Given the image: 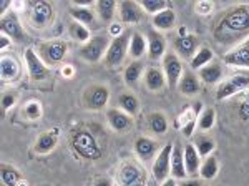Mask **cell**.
Listing matches in <instances>:
<instances>
[{
  "label": "cell",
  "mask_w": 249,
  "mask_h": 186,
  "mask_svg": "<svg viewBox=\"0 0 249 186\" xmlns=\"http://www.w3.org/2000/svg\"><path fill=\"white\" fill-rule=\"evenodd\" d=\"M213 38L224 47H238L249 40V5H236L219 14L213 23Z\"/></svg>",
  "instance_id": "obj_1"
},
{
  "label": "cell",
  "mask_w": 249,
  "mask_h": 186,
  "mask_svg": "<svg viewBox=\"0 0 249 186\" xmlns=\"http://www.w3.org/2000/svg\"><path fill=\"white\" fill-rule=\"evenodd\" d=\"M70 143H71V148L75 149V153L85 160L95 161V160L102 158V155H103L98 141H96L95 136L87 130H77L71 133Z\"/></svg>",
  "instance_id": "obj_2"
},
{
  "label": "cell",
  "mask_w": 249,
  "mask_h": 186,
  "mask_svg": "<svg viewBox=\"0 0 249 186\" xmlns=\"http://www.w3.org/2000/svg\"><path fill=\"white\" fill-rule=\"evenodd\" d=\"M130 34H122V35H116V37L111 40L110 45H108L107 55H105V63L107 67L110 68H116L123 63L124 56H126L128 47H130Z\"/></svg>",
  "instance_id": "obj_3"
},
{
  "label": "cell",
  "mask_w": 249,
  "mask_h": 186,
  "mask_svg": "<svg viewBox=\"0 0 249 186\" xmlns=\"http://www.w3.org/2000/svg\"><path fill=\"white\" fill-rule=\"evenodd\" d=\"M249 88V72H243V74H236L230 76L228 80L219 83L218 90H216V100H226L230 96L241 93Z\"/></svg>",
  "instance_id": "obj_4"
},
{
  "label": "cell",
  "mask_w": 249,
  "mask_h": 186,
  "mask_svg": "<svg viewBox=\"0 0 249 186\" xmlns=\"http://www.w3.org/2000/svg\"><path fill=\"white\" fill-rule=\"evenodd\" d=\"M108 38L105 35H95L88 40L87 43H83L78 50V55L82 56L85 62H90V63H96L102 60L103 55H107V50H108Z\"/></svg>",
  "instance_id": "obj_5"
},
{
  "label": "cell",
  "mask_w": 249,
  "mask_h": 186,
  "mask_svg": "<svg viewBox=\"0 0 249 186\" xmlns=\"http://www.w3.org/2000/svg\"><path fill=\"white\" fill-rule=\"evenodd\" d=\"M68 52V45L62 40H48V42L40 43L38 56L47 63V65H57L65 58Z\"/></svg>",
  "instance_id": "obj_6"
},
{
  "label": "cell",
  "mask_w": 249,
  "mask_h": 186,
  "mask_svg": "<svg viewBox=\"0 0 249 186\" xmlns=\"http://www.w3.org/2000/svg\"><path fill=\"white\" fill-rule=\"evenodd\" d=\"M171 153L173 143H166L160 149L153 161V178L156 181H164L171 175Z\"/></svg>",
  "instance_id": "obj_7"
},
{
  "label": "cell",
  "mask_w": 249,
  "mask_h": 186,
  "mask_svg": "<svg viewBox=\"0 0 249 186\" xmlns=\"http://www.w3.org/2000/svg\"><path fill=\"white\" fill-rule=\"evenodd\" d=\"M110 100V90L103 85H93L85 92V105L88 110H103Z\"/></svg>",
  "instance_id": "obj_8"
},
{
  "label": "cell",
  "mask_w": 249,
  "mask_h": 186,
  "mask_svg": "<svg viewBox=\"0 0 249 186\" xmlns=\"http://www.w3.org/2000/svg\"><path fill=\"white\" fill-rule=\"evenodd\" d=\"M25 62H27V70H29L30 78L35 80V82H42V80H45L50 75L47 63L35 54L34 48H27L25 50Z\"/></svg>",
  "instance_id": "obj_9"
},
{
  "label": "cell",
  "mask_w": 249,
  "mask_h": 186,
  "mask_svg": "<svg viewBox=\"0 0 249 186\" xmlns=\"http://www.w3.org/2000/svg\"><path fill=\"white\" fill-rule=\"evenodd\" d=\"M53 20V7L48 2H37L32 5L30 10V23L34 27L45 28Z\"/></svg>",
  "instance_id": "obj_10"
},
{
  "label": "cell",
  "mask_w": 249,
  "mask_h": 186,
  "mask_svg": "<svg viewBox=\"0 0 249 186\" xmlns=\"http://www.w3.org/2000/svg\"><path fill=\"white\" fill-rule=\"evenodd\" d=\"M120 183L122 186H144L146 173L133 163H124L120 169Z\"/></svg>",
  "instance_id": "obj_11"
},
{
  "label": "cell",
  "mask_w": 249,
  "mask_h": 186,
  "mask_svg": "<svg viewBox=\"0 0 249 186\" xmlns=\"http://www.w3.org/2000/svg\"><path fill=\"white\" fill-rule=\"evenodd\" d=\"M163 74L166 76V82L170 87H178L179 80H181L183 74V63L175 54H166L163 58Z\"/></svg>",
  "instance_id": "obj_12"
},
{
  "label": "cell",
  "mask_w": 249,
  "mask_h": 186,
  "mask_svg": "<svg viewBox=\"0 0 249 186\" xmlns=\"http://www.w3.org/2000/svg\"><path fill=\"white\" fill-rule=\"evenodd\" d=\"M0 28H2V34L7 35L10 40H15V42H23L25 38V32H23L22 25H20L18 19L15 17L14 14L3 15L2 20H0Z\"/></svg>",
  "instance_id": "obj_13"
},
{
  "label": "cell",
  "mask_w": 249,
  "mask_h": 186,
  "mask_svg": "<svg viewBox=\"0 0 249 186\" xmlns=\"http://www.w3.org/2000/svg\"><path fill=\"white\" fill-rule=\"evenodd\" d=\"M118 14L123 23H138L143 19V7L136 2L123 0L118 5Z\"/></svg>",
  "instance_id": "obj_14"
},
{
  "label": "cell",
  "mask_w": 249,
  "mask_h": 186,
  "mask_svg": "<svg viewBox=\"0 0 249 186\" xmlns=\"http://www.w3.org/2000/svg\"><path fill=\"white\" fill-rule=\"evenodd\" d=\"M224 63L232 67H246L249 68V40L232 48L230 54L224 55Z\"/></svg>",
  "instance_id": "obj_15"
},
{
  "label": "cell",
  "mask_w": 249,
  "mask_h": 186,
  "mask_svg": "<svg viewBox=\"0 0 249 186\" xmlns=\"http://www.w3.org/2000/svg\"><path fill=\"white\" fill-rule=\"evenodd\" d=\"M107 121L110 123V127L115 131H126L133 125L131 116L128 113H124L123 110H118V108H110L107 112Z\"/></svg>",
  "instance_id": "obj_16"
},
{
  "label": "cell",
  "mask_w": 249,
  "mask_h": 186,
  "mask_svg": "<svg viewBox=\"0 0 249 186\" xmlns=\"http://www.w3.org/2000/svg\"><path fill=\"white\" fill-rule=\"evenodd\" d=\"M146 42H148V54H150V58H161L164 55V50H166V43H164V38L160 32L150 28L146 34Z\"/></svg>",
  "instance_id": "obj_17"
},
{
  "label": "cell",
  "mask_w": 249,
  "mask_h": 186,
  "mask_svg": "<svg viewBox=\"0 0 249 186\" xmlns=\"http://www.w3.org/2000/svg\"><path fill=\"white\" fill-rule=\"evenodd\" d=\"M184 168H186L188 176H196V173L201 168V156H199L198 149L195 145L188 143L184 145Z\"/></svg>",
  "instance_id": "obj_18"
},
{
  "label": "cell",
  "mask_w": 249,
  "mask_h": 186,
  "mask_svg": "<svg viewBox=\"0 0 249 186\" xmlns=\"http://www.w3.org/2000/svg\"><path fill=\"white\" fill-rule=\"evenodd\" d=\"M184 148L179 143L173 145L171 153V176L175 180H183L186 175V168H184Z\"/></svg>",
  "instance_id": "obj_19"
},
{
  "label": "cell",
  "mask_w": 249,
  "mask_h": 186,
  "mask_svg": "<svg viewBox=\"0 0 249 186\" xmlns=\"http://www.w3.org/2000/svg\"><path fill=\"white\" fill-rule=\"evenodd\" d=\"M196 47H198V38L195 35L188 34L184 37H176L175 38V48L179 55H183L184 58H193L196 55Z\"/></svg>",
  "instance_id": "obj_20"
},
{
  "label": "cell",
  "mask_w": 249,
  "mask_h": 186,
  "mask_svg": "<svg viewBox=\"0 0 249 186\" xmlns=\"http://www.w3.org/2000/svg\"><path fill=\"white\" fill-rule=\"evenodd\" d=\"M135 151L140 160L148 161L156 155L158 145H156L153 140L146 138V136H140V138H136V141H135Z\"/></svg>",
  "instance_id": "obj_21"
},
{
  "label": "cell",
  "mask_w": 249,
  "mask_h": 186,
  "mask_svg": "<svg viewBox=\"0 0 249 186\" xmlns=\"http://www.w3.org/2000/svg\"><path fill=\"white\" fill-rule=\"evenodd\" d=\"M57 141H58V136H57V131H43L40 133V136L35 141V151L38 155H47L50 153L52 149L57 147Z\"/></svg>",
  "instance_id": "obj_22"
},
{
  "label": "cell",
  "mask_w": 249,
  "mask_h": 186,
  "mask_svg": "<svg viewBox=\"0 0 249 186\" xmlns=\"http://www.w3.org/2000/svg\"><path fill=\"white\" fill-rule=\"evenodd\" d=\"M144 83H146V87L150 88L151 92H158L161 90L164 87V83H166V76L161 70H158V68L155 67H150L146 70V75H144Z\"/></svg>",
  "instance_id": "obj_23"
},
{
  "label": "cell",
  "mask_w": 249,
  "mask_h": 186,
  "mask_svg": "<svg viewBox=\"0 0 249 186\" xmlns=\"http://www.w3.org/2000/svg\"><path fill=\"white\" fill-rule=\"evenodd\" d=\"M70 14L75 22L82 23V25H85L87 28L95 25V15H93V12L90 10V7H71Z\"/></svg>",
  "instance_id": "obj_24"
},
{
  "label": "cell",
  "mask_w": 249,
  "mask_h": 186,
  "mask_svg": "<svg viewBox=\"0 0 249 186\" xmlns=\"http://www.w3.org/2000/svg\"><path fill=\"white\" fill-rule=\"evenodd\" d=\"M175 23H176V14L171 9H166L160 12V14L153 15V25L156 28H160V30H170Z\"/></svg>",
  "instance_id": "obj_25"
},
{
  "label": "cell",
  "mask_w": 249,
  "mask_h": 186,
  "mask_svg": "<svg viewBox=\"0 0 249 186\" xmlns=\"http://www.w3.org/2000/svg\"><path fill=\"white\" fill-rule=\"evenodd\" d=\"M221 76H223V68H221L219 63H210V65L203 67L199 70V78L208 85L219 82Z\"/></svg>",
  "instance_id": "obj_26"
},
{
  "label": "cell",
  "mask_w": 249,
  "mask_h": 186,
  "mask_svg": "<svg viewBox=\"0 0 249 186\" xmlns=\"http://www.w3.org/2000/svg\"><path fill=\"white\" fill-rule=\"evenodd\" d=\"M118 105H120V108H122L124 113H128L130 116H135L136 113L140 112V102L133 93H122V95L118 96Z\"/></svg>",
  "instance_id": "obj_27"
},
{
  "label": "cell",
  "mask_w": 249,
  "mask_h": 186,
  "mask_svg": "<svg viewBox=\"0 0 249 186\" xmlns=\"http://www.w3.org/2000/svg\"><path fill=\"white\" fill-rule=\"evenodd\" d=\"M178 90L184 93V95H195V93H198L199 82H198V78H196V75L191 74V72H186V74L181 76V80H179Z\"/></svg>",
  "instance_id": "obj_28"
},
{
  "label": "cell",
  "mask_w": 249,
  "mask_h": 186,
  "mask_svg": "<svg viewBox=\"0 0 249 186\" xmlns=\"http://www.w3.org/2000/svg\"><path fill=\"white\" fill-rule=\"evenodd\" d=\"M0 173H2V181L5 186H22V183H25L22 180V175H20L18 169H15L10 165L3 163L2 168H0Z\"/></svg>",
  "instance_id": "obj_29"
},
{
  "label": "cell",
  "mask_w": 249,
  "mask_h": 186,
  "mask_svg": "<svg viewBox=\"0 0 249 186\" xmlns=\"http://www.w3.org/2000/svg\"><path fill=\"white\" fill-rule=\"evenodd\" d=\"M115 9H116L115 0H98L96 2V12H98L103 23H110L115 19Z\"/></svg>",
  "instance_id": "obj_30"
},
{
  "label": "cell",
  "mask_w": 249,
  "mask_h": 186,
  "mask_svg": "<svg viewBox=\"0 0 249 186\" xmlns=\"http://www.w3.org/2000/svg\"><path fill=\"white\" fill-rule=\"evenodd\" d=\"M2 78L3 80H14L20 74V67L14 56H3L2 58Z\"/></svg>",
  "instance_id": "obj_31"
},
{
  "label": "cell",
  "mask_w": 249,
  "mask_h": 186,
  "mask_svg": "<svg viewBox=\"0 0 249 186\" xmlns=\"http://www.w3.org/2000/svg\"><path fill=\"white\" fill-rule=\"evenodd\" d=\"M146 48H148L146 38H144L142 34L135 32V34L131 35V40H130V55L133 56V58H140V56L144 55Z\"/></svg>",
  "instance_id": "obj_32"
},
{
  "label": "cell",
  "mask_w": 249,
  "mask_h": 186,
  "mask_svg": "<svg viewBox=\"0 0 249 186\" xmlns=\"http://www.w3.org/2000/svg\"><path fill=\"white\" fill-rule=\"evenodd\" d=\"M148 127H150V130L153 133H156V135H163V133L168 130L166 116L160 112L151 113V115L148 116Z\"/></svg>",
  "instance_id": "obj_33"
},
{
  "label": "cell",
  "mask_w": 249,
  "mask_h": 186,
  "mask_svg": "<svg viewBox=\"0 0 249 186\" xmlns=\"http://www.w3.org/2000/svg\"><path fill=\"white\" fill-rule=\"evenodd\" d=\"M213 60V50L208 47H201L198 52H196V55L191 58V68H199L201 70L203 67L210 65V62Z\"/></svg>",
  "instance_id": "obj_34"
},
{
  "label": "cell",
  "mask_w": 249,
  "mask_h": 186,
  "mask_svg": "<svg viewBox=\"0 0 249 186\" xmlns=\"http://www.w3.org/2000/svg\"><path fill=\"white\" fill-rule=\"evenodd\" d=\"M218 169H219V165H218V160L214 156H208L204 160V163L201 165L199 168V175H201L204 180H213L216 175H218Z\"/></svg>",
  "instance_id": "obj_35"
},
{
  "label": "cell",
  "mask_w": 249,
  "mask_h": 186,
  "mask_svg": "<svg viewBox=\"0 0 249 186\" xmlns=\"http://www.w3.org/2000/svg\"><path fill=\"white\" fill-rule=\"evenodd\" d=\"M142 72H143V63L138 62V60H135L133 63H130V65L124 68V74H123L124 82H126L128 85L136 83L140 78V75H142Z\"/></svg>",
  "instance_id": "obj_36"
},
{
  "label": "cell",
  "mask_w": 249,
  "mask_h": 186,
  "mask_svg": "<svg viewBox=\"0 0 249 186\" xmlns=\"http://www.w3.org/2000/svg\"><path fill=\"white\" fill-rule=\"evenodd\" d=\"M68 30H70V35H71V38H75L77 42H88L91 37H90V30L85 27V25H82V23H78V22H71L70 25H68Z\"/></svg>",
  "instance_id": "obj_37"
},
{
  "label": "cell",
  "mask_w": 249,
  "mask_h": 186,
  "mask_svg": "<svg viewBox=\"0 0 249 186\" xmlns=\"http://www.w3.org/2000/svg\"><path fill=\"white\" fill-rule=\"evenodd\" d=\"M140 5L143 7L144 10L148 12V14H160V12L166 10L168 9V2L166 0H143Z\"/></svg>",
  "instance_id": "obj_38"
},
{
  "label": "cell",
  "mask_w": 249,
  "mask_h": 186,
  "mask_svg": "<svg viewBox=\"0 0 249 186\" xmlns=\"http://www.w3.org/2000/svg\"><path fill=\"white\" fill-rule=\"evenodd\" d=\"M214 121H216V112L213 110V108H206V110L203 112V115L199 116V120H198L199 130H203V131L211 130L213 125H214Z\"/></svg>",
  "instance_id": "obj_39"
},
{
  "label": "cell",
  "mask_w": 249,
  "mask_h": 186,
  "mask_svg": "<svg viewBox=\"0 0 249 186\" xmlns=\"http://www.w3.org/2000/svg\"><path fill=\"white\" fill-rule=\"evenodd\" d=\"M196 149H198L199 156H210L211 151L214 149V141L211 138H206V136H201L196 141Z\"/></svg>",
  "instance_id": "obj_40"
},
{
  "label": "cell",
  "mask_w": 249,
  "mask_h": 186,
  "mask_svg": "<svg viewBox=\"0 0 249 186\" xmlns=\"http://www.w3.org/2000/svg\"><path fill=\"white\" fill-rule=\"evenodd\" d=\"M25 116L29 120H37L40 118V115H42V107H40L38 102H30L25 105Z\"/></svg>",
  "instance_id": "obj_41"
},
{
  "label": "cell",
  "mask_w": 249,
  "mask_h": 186,
  "mask_svg": "<svg viewBox=\"0 0 249 186\" xmlns=\"http://www.w3.org/2000/svg\"><path fill=\"white\" fill-rule=\"evenodd\" d=\"M238 116L241 118V121H246L249 123V93L243 96V100H241L239 107H238Z\"/></svg>",
  "instance_id": "obj_42"
},
{
  "label": "cell",
  "mask_w": 249,
  "mask_h": 186,
  "mask_svg": "<svg viewBox=\"0 0 249 186\" xmlns=\"http://www.w3.org/2000/svg\"><path fill=\"white\" fill-rule=\"evenodd\" d=\"M195 128H196V120L191 118L190 121H186V123L183 125L181 131H183V135L186 136V138H191V136L195 135Z\"/></svg>",
  "instance_id": "obj_43"
},
{
  "label": "cell",
  "mask_w": 249,
  "mask_h": 186,
  "mask_svg": "<svg viewBox=\"0 0 249 186\" xmlns=\"http://www.w3.org/2000/svg\"><path fill=\"white\" fill-rule=\"evenodd\" d=\"M14 103H15L14 93H5V95L2 96V108L3 110H9L10 107H14Z\"/></svg>",
  "instance_id": "obj_44"
},
{
  "label": "cell",
  "mask_w": 249,
  "mask_h": 186,
  "mask_svg": "<svg viewBox=\"0 0 249 186\" xmlns=\"http://www.w3.org/2000/svg\"><path fill=\"white\" fill-rule=\"evenodd\" d=\"M196 10H198L201 15H206V14H208V10H211V3H210V5H208L206 2L198 3V5H196Z\"/></svg>",
  "instance_id": "obj_45"
},
{
  "label": "cell",
  "mask_w": 249,
  "mask_h": 186,
  "mask_svg": "<svg viewBox=\"0 0 249 186\" xmlns=\"http://www.w3.org/2000/svg\"><path fill=\"white\" fill-rule=\"evenodd\" d=\"M95 186H113V181H111L110 178H102V180L96 181Z\"/></svg>",
  "instance_id": "obj_46"
},
{
  "label": "cell",
  "mask_w": 249,
  "mask_h": 186,
  "mask_svg": "<svg viewBox=\"0 0 249 186\" xmlns=\"http://www.w3.org/2000/svg\"><path fill=\"white\" fill-rule=\"evenodd\" d=\"M178 186H203V183L199 180H188V181H183V183Z\"/></svg>",
  "instance_id": "obj_47"
},
{
  "label": "cell",
  "mask_w": 249,
  "mask_h": 186,
  "mask_svg": "<svg viewBox=\"0 0 249 186\" xmlns=\"http://www.w3.org/2000/svg\"><path fill=\"white\" fill-rule=\"evenodd\" d=\"M161 186H178L176 185V180L173 176H170V178H166L164 181H161Z\"/></svg>",
  "instance_id": "obj_48"
},
{
  "label": "cell",
  "mask_w": 249,
  "mask_h": 186,
  "mask_svg": "<svg viewBox=\"0 0 249 186\" xmlns=\"http://www.w3.org/2000/svg\"><path fill=\"white\" fill-rule=\"evenodd\" d=\"M9 42H10V38L7 37V35H3V34H2V38H0V48L3 50V48L9 45Z\"/></svg>",
  "instance_id": "obj_49"
},
{
  "label": "cell",
  "mask_w": 249,
  "mask_h": 186,
  "mask_svg": "<svg viewBox=\"0 0 249 186\" xmlns=\"http://www.w3.org/2000/svg\"><path fill=\"white\" fill-rule=\"evenodd\" d=\"M110 32H111V34H120V32H122V25H118V23H113L111 28H110Z\"/></svg>",
  "instance_id": "obj_50"
},
{
  "label": "cell",
  "mask_w": 249,
  "mask_h": 186,
  "mask_svg": "<svg viewBox=\"0 0 249 186\" xmlns=\"http://www.w3.org/2000/svg\"><path fill=\"white\" fill-rule=\"evenodd\" d=\"M7 7H9V2H2V3H0V14H3Z\"/></svg>",
  "instance_id": "obj_51"
},
{
  "label": "cell",
  "mask_w": 249,
  "mask_h": 186,
  "mask_svg": "<svg viewBox=\"0 0 249 186\" xmlns=\"http://www.w3.org/2000/svg\"><path fill=\"white\" fill-rule=\"evenodd\" d=\"M113 186H116V185H113Z\"/></svg>",
  "instance_id": "obj_52"
}]
</instances>
